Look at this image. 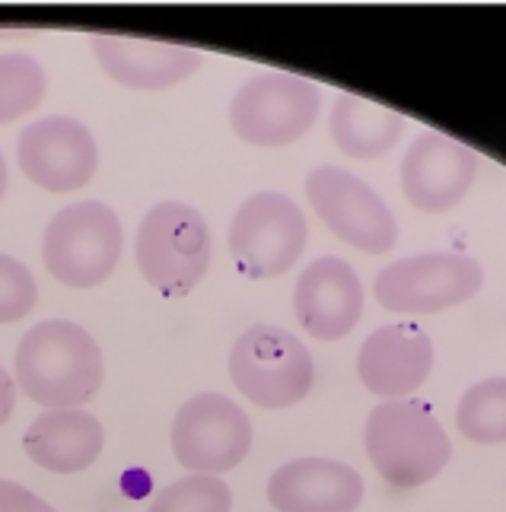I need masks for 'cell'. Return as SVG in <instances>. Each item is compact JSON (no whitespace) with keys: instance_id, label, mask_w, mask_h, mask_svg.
Instances as JSON below:
<instances>
[{"instance_id":"obj_23","label":"cell","mask_w":506,"mask_h":512,"mask_svg":"<svg viewBox=\"0 0 506 512\" xmlns=\"http://www.w3.org/2000/svg\"><path fill=\"white\" fill-rule=\"evenodd\" d=\"M0 512H58L16 481H0Z\"/></svg>"},{"instance_id":"obj_20","label":"cell","mask_w":506,"mask_h":512,"mask_svg":"<svg viewBox=\"0 0 506 512\" xmlns=\"http://www.w3.org/2000/svg\"><path fill=\"white\" fill-rule=\"evenodd\" d=\"M48 80L36 58L0 55V125L29 115L45 99Z\"/></svg>"},{"instance_id":"obj_21","label":"cell","mask_w":506,"mask_h":512,"mask_svg":"<svg viewBox=\"0 0 506 512\" xmlns=\"http://www.w3.org/2000/svg\"><path fill=\"white\" fill-rule=\"evenodd\" d=\"M233 493L214 474H188L156 493L147 512H230Z\"/></svg>"},{"instance_id":"obj_3","label":"cell","mask_w":506,"mask_h":512,"mask_svg":"<svg viewBox=\"0 0 506 512\" xmlns=\"http://www.w3.org/2000/svg\"><path fill=\"white\" fill-rule=\"evenodd\" d=\"M134 258L153 290L169 299H182L211 271V226L191 204L163 201L150 207L137 226Z\"/></svg>"},{"instance_id":"obj_18","label":"cell","mask_w":506,"mask_h":512,"mask_svg":"<svg viewBox=\"0 0 506 512\" xmlns=\"http://www.w3.org/2000/svg\"><path fill=\"white\" fill-rule=\"evenodd\" d=\"M328 131L341 153L354 156V160H376L398 144L401 131H405V118L392 112L389 105L344 93L335 99Z\"/></svg>"},{"instance_id":"obj_17","label":"cell","mask_w":506,"mask_h":512,"mask_svg":"<svg viewBox=\"0 0 506 512\" xmlns=\"http://www.w3.org/2000/svg\"><path fill=\"white\" fill-rule=\"evenodd\" d=\"M102 443H106V430L83 408L45 411L29 423L23 436L26 455L51 474L86 471L99 458Z\"/></svg>"},{"instance_id":"obj_13","label":"cell","mask_w":506,"mask_h":512,"mask_svg":"<svg viewBox=\"0 0 506 512\" xmlns=\"http://www.w3.org/2000/svg\"><path fill=\"white\" fill-rule=\"evenodd\" d=\"M293 312L306 334L319 341L347 338L363 315V284L347 261L325 255L306 264L296 280Z\"/></svg>"},{"instance_id":"obj_10","label":"cell","mask_w":506,"mask_h":512,"mask_svg":"<svg viewBox=\"0 0 506 512\" xmlns=\"http://www.w3.org/2000/svg\"><path fill=\"white\" fill-rule=\"evenodd\" d=\"M252 449V423L233 398L201 392L172 420V452L195 474L233 471Z\"/></svg>"},{"instance_id":"obj_12","label":"cell","mask_w":506,"mask_h":512,"mask_svg":"<svg viewBox=\"0 0 506 512\" xmlns=\"http://www.w3.org/2000/svg\"><path fill=\"white\" fill-rule=\"evenodd\" d=\"M478 175V153L446 134L424 131L401 160V191L424 214H446L456 207Z\"/></svg>"},{"instance_id":"obj_19","label":"cell","mask_w":506,"mask_h":512,"mask_svg":"<svg viewBox=\"0 0 506 512\" xmlns=\"http://www.w3.org/2000/svg\"><path fill=\"white\" fill-rule=\"evenodd\" d=\"M456 427L478 446L506 443V376L484 379L468 388L459 398Z\"/></svg>"},{"instance_id":"obj_16","label":"cell","mask_w":506,"mask_h":512,"mask_svg":"<svg viewBox=\"0 0 506 512\" xmlns=\"http://www.w3.org/2000/svg\"><path fill=\"white\" fill-rule=\"evenodd\" d=\"M268 500L277 512H354L363 503V478L331 458H296L271 474Z\"/></svg>"},{"instance_id":"obj_1","label":"cell","mask_w":506,"mask_h":512,"mask_svg":"<svg viewBox=\"0 0 506 512\" xmlns=\"http://www.w3.org/2000/svg\"><path fill=\"white\" fill-rule=\"evenodd\" d=\"M16 388L48 411L83 408L106 379L102 347L83 325L48 319L29 328L16 347Z\"/></svg>"},{"instance_id":"obj_11","label":"cell","mask_w":506,"mask_h":512,"mask_svg":"<svg viewBox=\"0 0 506 512\" xmlns=\"http://www.w3.org/2000/svg\"><path fill=\"white\" fill-rule=\"evenodd\" d=\"M16 160L32 185L51 194H67L96 175L99 147L83 121L71 115H48L23 128L16 140Z\"/></svg>"},{"instance_id":"obj_24","label":"cell","mask_w":506,"mask_h":512,"mask_svg":"<svg viewBox=\"0 0 506 512\" xmlns=\"http://www.w3.org/2000/svg\"><path fill=\"white\" fill-rule=\"evenodd\" d=\"M13 404H16V382L10 379V373L0 366V427L10 420L13 414Z\"/></svg>"},{"instance_id":"obj_25","label":"cell","mask_w":506,"mask_h":512,"mask_svg":"<svg viewBox=\"0 0 506 512\" xmlns=\"http://www.w3.org/2000/svg\"><path fill=\"white\" fill-rule=\"evenodd\" d=\"M4 191H7V160L0 153V198H4Z\"/></svg>"},{"instance_id":"obj_4","label":"cell","mask_w":506,"mask_h":512,"mask_svg":"<svg viewBox=\"0 0 506 512\" xmlns=\"http://www.w3.org/2000/svg\"><path fill=\"white\" fill-rule=\"evenodd\" d=\"M121 258V220L102 201H77L48 220L42 261L64 287L93 290L109 280Z\"/></svg>"},{"instance_id":"obj_8","label":"cell","mask_w":506,"mask_h":512,"mask_svg":"<svg viewBox=\"0 0 506 512\" xmlns=\"http://www.w3.org/2000/svg\"><path fill=\"white\" fill-rule=\"evenodd\" d=\"M230 255L252 280L281 277L300 261L309 226L306 214L281 191H258L239 204L230 223Z\"/></svg>"},{"instance_id":"obj_7","label":"cell","mask_w":506,"mask_h":512,"mask_svg":"<svg viewBox=\"0 0 506 512\" xmlns=\"http://www.w3.org/2000/svg\"><path fill=\"white\" fill-rule=\"evenodd\" d=\"M484 287L481 264L462 252H424L376 274V303L398 315H433L468 303Z\"/></svg>"},{"instance_id":"obj_9","label":"cell","mask_w":506,"mask_h":512,"mask_svg":"<svg viewBox=\"0 0 506 512\" xmlns=\"http://www.w3.org/2000/svg\"><path fill=\"white\" fill-rule=\"evenodd\" d=\"M306 198L319 220L341 242L360 252L382 255L398 242V223L389 204L341 166H319L306 175Z\"/></svg>"},{"instance_id":"obj_14","label":"cell","mask_w":506,"mask_h":512,"mask_svg":"<svg viewBox=\"0 0 506 512\" xmlns=\"http://www.w3.org/2000/svg\"><path fill=\"white\" fill-rule=\"evenodd\" d=\"M433 369V341L414 322L376 328L357 353L360 382L382 401H401L417 392Z\"/></svg>"},{"instance_id":"obj_5","label":"cell","mask_w":506,"mask_h":512,"mask_svg":"<svg viewBox=\"0 0 506 512\" xmlns=\"http://www.w3.org/2000/svg\"><path fill=\"white\" fill-rule=\"evenodd\" d=\"M230 379L258 408L281 411L303 401L316 379L312 353L277 325H252L230 350Z\"/></svg>"},{"instance_id":"obj_15","label":"cell","mask_w":506,"mask_h":512,"mask_svg":"<svg viewBox=\"0 0 506 512\" xmlns=\"http://www.w3.org/2000/svg\"><path fill=\"white\" fill-rule=\"evenodd\" d=\"M90 48L99 67L128 90L160 93L188 80L204 64L201 48L128 39V35H93Z\"/></svg>"},{"instance_id":"obj_22","label":"cell","mask_w":506,"mask_h":512,"mask_svg":"<svg viewBox=\"0 0 506 512\" xmlns=\"http://www.w3.org/2000/svg\"><path fill=\"white\" fill-rule=\"evenodd\" d=\"M39 303V284L23 261L0 255V325L26 319Z\"/></svg>"},{"instance_id":"obj_6","label":"cell","mask_w":506,"mask_h":512,"mask_svg":"<svg viewBox=\"0 0 506 512\" xmlns=\"http://www.w3.org/2000/svg\"><path fill=\"white\" fill-rule=\"evenodd\" d=\"M322 90L309 77L268 70L239 86L230 102V128L252 147H287L316 125Z\"/></svg>"},{"instance_id":"obj_2","label":"cell","mask_w":506,"mask_h":512,"mask_svg":"<svg viewBox=\"0 0 506 512\" xmlns=\"http://www.w3.org/2000/svg\"><path fill=\"white\" fill-rule=\"evenodd\" d=\"M366 455L382 481L411 490L433 481L449 458L452 443L424 401H382L366 417Z\"/></svg>"}]
</instances>
